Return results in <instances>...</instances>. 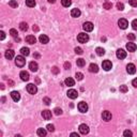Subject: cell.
<instances>
[{"label": "cell", "mask_w": 137, "mask_h": 137, "mask_svg": "<svg viewBox=\"0 0 137 137\" xmlns=\"http://www.w3.org/2000/svg\"><path fill=\"white\" fill-rule=\"evenodd\" d=\"M26 5L29 8H34L35 6V1L34 0H26Z\"/></svg>", "instance_id": "cell-30"}, {"label": "cell", "mask_w": 137, "mask_h": 137, "mask_svg": "<svg viewBox=\"0 0 137 137\" xmlns=\"http://www.w3.org/2000/svg\"><path fill=\"white\" fill-rule=\"evenodd\" d=\"M83 28L86 32H91L93 30V24L91 22H86V23H84Z\"/></svg>", "instance_id": "cell-3"}, {"label": "cell", "mask_w": 137, "mask_h": 137, "mask_svg": "<svg viewBox=\"0 0 137 137\" xmlns=\"http://www.w3.org/2000/svg\"><path fill=\"white\" fill-rule=\"evenodd\" d=\"M102 67L105 71H109V70H112V68H113V63H112V61H109V60H104L102 63Z\"/></svg>", "instance_id": "cell-9"}, {"label": "cell", "mask_w": 137, "mask_h": 137, "mask_svg": "<svg viewBox=\"0 0 137 137\" xmlns=\"http://www.w3.org/2000/svg\"><path fill=\"white\" fill-rule=\"evenodd\" d=\"M128 91H129L128 86H125V85H122V86H120V92L125 93V92H128Z\"/></svg>", "instance_id": "cell-34"}, {"label": "cell", "mask_w": 137, "mask_h": 137, "mask_svg": "<svg viewBox=\"0 0 137 137\" xmlns=\"http://www.w3.org/2000/svg\"><path fill=\"white\" fill-rule=\"evenodd\" d=\"M26 42L29 44H34L37 42V39H35L34 35H27L26 37Z\"/></svg>", "instance_id": "cell-22"}, {"label": "cell", "mask_w": 137, "mask_h": 137, "mask_svg": "<svg viewBox=\"0 0 137 137\" xmlns=\"http://www.w3.org/2000/svg\"><path fill=\"white\" fill-rule=\"evenodd\" d=\"M9 85H11V86H13V85H14V83H13L12 80H9Z\"/></svg>", "instance_id": "cell-52"}, {"label": "cell", "mask_w": 137, "mask_h": 137, "mask_svg": "<svg viewBox=\"0 0 137 137\" xmlns=\"http://www.w3.org/2000/svg\"><path fill=\"white\" fill-rule=\"evenodd\" d=\"M132 27L134 30H137V19H134V21L132 22Z\"/></svg>", "instance_id": "cell-44"}, {"label": "cell", "mask_w": 137, "mask_h": 137, "mask_svg": "<svg viewBox=\"0 0 137 137\" xmlns=\"http://www.w3.org/2000/svg\"><path fill=\"white\" fill-rule=\"evenodd\" d=\"M80 14H81V12H80L79 9H72V11H71V16H72V17H74V18L79 17Z\"/></svg>", "instance_id": "cell-16"}, {"label": "cell", "mask_w": 137, "mask_h": 137, "mask_svg": "<svg viewBox=\"0 0 137 137\" xmlns=\"http://www.w3.org/2000/svg\"><path fill=\"white\" fill-rule=\"evenodd\" d=\"M129 3L134 8H137V0H129Z\"/></svg>", "instance_id": "cell-40"}, {"label": "cell", "mask_w": 137, "mask_h": 137, "mask_svg": "<svg viewBox=\"0 0 137 137\" xmlns=\"http://www.w3.org/2000/svg\"><path fill=\"white\" fill-rule=\"evenodd\" d=\"M29 68H30V71H32V72H37L39 68L38 63L35 62V61H31V62L29 63Z\"/></svg>", "instance_id": "cell-20"}, {"label": "cell", "mask_w": 137, "mask_h": 137, "mask_svg": "<svg viewBox=\"0 0 137 137\" xmlns=\"http://www.w3.org/2000/svg\"><path fill=\"white\" fill-rule=\"evenodd\" d=\"M77 41L79 42V43H87V42L89 41V35L81 32V33L77 35Z\"/></svg>", "instance_id": "cell-1"}, {"label": "cell", "mask_w": 137, "mask_h": 137, "mask_svg": "<svg viewBox=\"0 0 137 137\" xmlns=\"http://www.w3.org/2000/svg\"><path fill=\"white\" fill-rule=\"evenodd\" d=\"M116 5H117V9H118L119 11H123V10H124V4H123L122 2H118Z\"/></svg>", "instance_id": "cell-36"}, {"label": "cell", "mask_w": 137, "mask_h": 137, "mask_svg": "<svg viewBox=\"0 0 137 137\" xmlns=\"http://www.w3.org/2000/svg\"><path fill=\"white\" fill-rule=\"evenodd\" d=\"M89 72H91V73H97V72H99V67H97V64L91 63L89 66Z\"/></svg>", "instance_id": "cell-21"}, {"label": "cell", "mask_w": 137, "mask_h": 137, "mask_svg": "<svg viewBox=\"0 0 137 137\" xmlns=\"http://www.w3.org/2000/svg\"><path fill=\"white\" fill-rule=\"evenodd\" d=\"M95 51H96L97 56H103V55H105V49H104V48H102V47H96Z\"/></svg>", "instance_id": "cell-27"}, {"label": "cell", "mask_w": 137, "mask_h": 137, "mask_svg": "<svg viewBox=\"0 0 137 137\" xmlns=\"http://www.w3.org/2000/svg\"><path fill=\"white\" fill-rule=\"evenodd\" d=\"M34 57H37V58H39V57H40V55H39V54H35V55H34Z\"/></svg>", "instance_id": "cell-53"}, {"label": "cell", "mask_w": 137, "mask_h": 137, "mask_svg": "<svg viewBox=\"0 0 137 137\" xmlns=\"http://www.w3.org/2000/svg\"><path fill=\"white\" fill-rule=\"evenodd\" d=\"M54 112H55V115H57V116H59V115H61V114H62V109L61 108H55L54 109Z\"/></svg>", "instance_id": "cell-39"}, {"label": "cell", "mask_w": 137, "mask_h": 137, "mask_svg": "<svg viewBox=\"0 0 137 137\" xmlns=\"http://www.w3.org/2000/svg\"><path fill=\"white\" fill-rule=\"evenodd\" d=\"M51 71H53L54 74H58V73H59V68H58L57 67H54L53 68H51Z\"/></svg>", "instance_id": "cell-45"}, {"label": "cell", "mask_w": 137, "mask_h": 137, "mask_svg": "<svg viewBox=\"0 0 137 137\" xmlns=\"http://www.w3.org/2000/svg\"><path fill=\"white\" fill-rule=\"evenodd\" d=\"M19 29H21L22 31H27L28 30V25H27V23H25V22H23L19 24Z\"/></svg>", "instance_id": "cell-26"}, {"label": "cell", "mask_w": 137, "mask_h": 137, "mask_svg": "<svg viewBox=\"0 0 137 137\" xmlns=\"http://www.w3.org/2000/svg\"><path fill=\"white\" fill-rule=\"evenodd\" d=\"M78 130H79L80 134H83V135H86V134L89 133V126H88L87 124H80Z\"/></svg>", "instance_id": "cell-7"}, {"label": "cell", "mask_w": 137, "mask_h": 137, "mask_svg": "<svg viewBox=\"0 0 137 137\" xmlns=\"http://www.w3.org/2000/svg\"><path fill=\"white\" fill-rule=\"evenodd\" d=\"M128 39H129V40H131V41H134L136 39V35L134 33H129L128 34Z\"/></svg>", "instance_id": "cell-41"}, {"label": "cell", "mask_w": 137, "mask_h": 137, "mask_svg": "<svg viewBox=\"0 0 137 137\" xmlns=\"http://www.w3.org/2000/svg\"><path fill=\"white\" fill-rule=\"evenodd\" d=\"M64 84H66V86L68 87H73L74 85H75V81L73 78H71V77H68L66 80H64Z\"/></svg>", "instance_id": "cell-23"}, {"label": "cell", "mask_w": 137, "mask_h": 137, "mask_svg": "<svg viewBox=\"0 0 137 137\" xmlns=\"http://www.w3.org/2000/svg\"><path fill=\"white\" fill-rule=\"evenodd\" d=\"M77 108L80 113L85 114V113H87V110H88V105H87V103H85V102H80V103H78Z\"/></svg>", "instance_id": "cell-5"}, {"label": "cell", "mask_w": 137, "mask_h": 137, "mask_svg": "<svg viewBox=\"0 0 137 137\" xmlns=\"http://www.w3.org/2000/svg\"><path fill=\"white\" fill-rule=\"evenodd\" d=\"M27 91L30 94H35L38 92V88H37V86L35 85H33V84H29L28 86H27Z\"/></svg>", "instance_id": "cell-6"}, {"label": "cell", "mask_w": 137, "mask_h": 137, "mask_svg": "<svg viewBox=\"0 0 137 137\" xmlns=\"http://www.w3.org/2000/svg\"><path fill=\"white\" fill-rule=\"evenodd\" d=\"M126 71H128V73L129 74H135L136 73V67H135V64H133V63H129L128 66H126Z\"/></svg>", "instance_id": "cell-11"}, {"label": "cell", "mask_w": 137, "mask_h": 137, "mask_svg": "<svg viewBox=\"0 0 137 137\" xmlns=\"http://www.w3.org/2000/svg\"><path fill=\"white\" fill-rule=\"evenodd\" d=\"M71 136H77L78 137V134H77V133H72Z\"/></svg>", "instance_id": "cell-51"}, {"label": "cell", "mask_w": 137, "mask_h": 137, "mask_svg": "<svg viewBox=\"0 0 137 137\" xmlns=\"http://www.w3.org/2000/svg\"><path fill=\"white\" fill-rule=\"evenodd\" d=\"M103 8L105 9V10H110V9L113 8V4H112V3H109V2H105L103 4Z\"/></svg>", "instance_id": "cell-35"}, {"label": "cell", "mask_w": 137, "mask_h": 137, "mask_svg": "<svg viewBox=\"0 0 137 137\" xmlns=\"http://www.w3.org/2000/svg\"><path fill=\"white\" fill-rule=\"evenodd\" d=\"M106 1H107V0H106Z\"/></svg>", "instance_id": "cell-54"}, {"label": "cell", "mask_w": 137, "mask_h": 137, "mask_svg": "<svg viewBox=\"0 0 137 137\" xmlns=\"http://www.w3.org/2000/svg\"><path fill=\"white\" fill-rule=\"evenodd\" d=\"M19 76H21L22 80H24V81H28L29 78H30V75H29V73L26 71H22L21 74H19Z\"/></svg>", "instance_id": "cell-14"}, {"label": "cell", "mask_w": 137, "mask_h": 137, "mask_svg": "<svg viewBox=\"0 0 137 137\" xmlns=\"http://www.w3.org/2000/svg\"><path fill=\"white\" fill-rule=\"evenodd\" d=\"M42 117H43V119H45V120H49L51 118V112L48 109L43 110V112H42Z\"/></svg>", "instance_id": "cell-15"}, {"label": "cell", "mask_w": 137, "mask_h": 137, "mask_svg": "<svg viewBox=\"0 0 137 137\" xmlns=\"http://www.w3.org/2000/svg\"><path fill=\"white\" fill-rule=\"evenodd\" d=\"M4 56H5V58H6L8 60L13 59V58H14V50H12V49H8V50H5Z\"/></svg>", "instance_id": "cell-17"}, {"label": "cell", "mask_w": 137, "mask_h": 137, "mask_svg": "<svg viewBox=\"0 0 137 137\" xmlns=\"http://www.w3.org/2000/svg\"><path fill=\"white\" fill-rule=\"evenodd\" d=\"M118 26L121 29H126L129 27V22L125 18H120L118 21Z\"/></svg>", "instance_id": "cell-4"}, {"label": "cell", "mask_w": 137, "mask_h": 137, "mask_svg": "<svg viewBox=\"0 0 137 137\" xmlns=\"http://www.w3.org/2000/svg\"><path fill=\"white\" fill-rule=\"evenodd\" d=\"M61 4H62L64 8H68L72 4V0H61Z\"/></svg>", "instance_id": "cell-29"}, {"label": "cell", "mask_w": 137, "mask_h": 137, "mask_svg": "<svg viewBox=\"0 0 137 137\" xmlns=\"http://www.w3.org/2000/svg\"><path fill=\"white\" fill-rule=\"evenodd\" d=\"M9 5L11 6V8H17L18 3H17L16 0H10V1H9Z\"/></svg>", "instance_id": "cell-31"}, {"label": "cell", "mask_w": 137, "mask_h": 137, "mask_svg": "<svg viewBox=\"0 0 137 137\" xmlns=\"http://www.w3.org/2000/svg\"><path fill=\"white\" fill-rule=\"evenodd\" d=\"M70 68H71V63L70 62H66V63H64V68H66V70H68Z\"/></svg>", "instance_id": "cell-47"}, {"label": "cell", "mask_w": 137, "mask_h": 137, "mask_svg": "<svg viewBox=\"0 0 137 137\" xmlns=\"http://www.w3.org/2000/svg\"><path fill=\"white\" fill-rule=\"evenodd\" d=\"M5 38V33L3 31H0V40H4Z\"/></svg>", "instance_id": "cell-46"}, {"label": "cell", "mask_w": 137, "mask_h": 137, "mask_svg": "<svg viewBox=\"0 0 137 137\" xmlns=\"http://www.w3.org/2000/svg\"><path fill=\"white\" fill-rule=\"evenodd\" d=\"M74 50H75V53L78 54V55H81V54H83V49H81L80 47H75Z\"/></svg>", "instance_id": "cell-43"}, {"label": "cell", "mask_w": 137, "mask_h": 137, "mask_svg": "<svg viewBox=\"0 0 137 137\" xmlns=\"http://www.w3.org/2000/svg\"><path fill=\"white\" fill-rule=\"evenodd\" d=\"M21 54L23 56H29V54H30V50H29L28 47H23L21 49Z\"/></svg>", "instance_id": "cell-25"}, {"label": "cell", "mask_w": 137, "mask_h": 137, "mask_svg": "<svg viewBox=\"0 0 137 137\" xmlns=\"http://www.w3.org/2000/svg\"><path fill=\"white\" fill-rule=\"evenodd\" d=\"M32 29H33V31H39V27L37 25H33V27H32Z\"/></svg>", "instance_id": "cell-49"}, {"label": "cell", "mask_w": 137, "mask_h": 137, "mask_svg": "<svg viewBox=\"0 0 137 137\" xmlns=\"http://www.w3.org/2000/svg\"><path fill=\"white\" fill-rule=\"evenodd\" d=\"M15 64L17 67H19V68H23L26 64V60H25V58H24V56H17L15 58Z\"/></svg>", "instance_id": "cell-2"}, {"label": "cell", "mask_w": 137, "mask_h": 137, "mask_svg": "<svg viewBox=\"0 0 137 137\" xmlns=\"http://www.w3.org/2000/svg\"><path fill=\"white\" fill-rule=\"evenodd\" d=\"M75 77H76V79H77V80H83V78H84V74H83V73H80V72H77V73L75 74Z\"/></svg>", "instance_id": "cell-33"}, {"label": "cell", "mask_w": 137, "mask_h": 137, "mask_svg": "<svg viewBox=\"0 0 137 137\" xmlns=\"http://www.w3.org/2000/svg\"><path fill=\"white\" fill-rule=\"evenodd\" d=\"M46 130L48 132H54L55 131V126L53 125V124H48L47 126H46Z\"/></svg>", "instance_id": "cell-38"}, {"label": "cell", "mask_w": 137, "mask_h": 137, "mask_svg": "<svg viewBox=\"0 0 137 137\" xmlns=\"http://www.w3.org/2000/svg\"><path fill=\"white\" fill-rule=\"evenodd\" d=\"M76 64L78 67H80V68H83L85 64H86V60H84L83 58H79V59H77L76 60Z\"/></svg>", "instance_id": "cell-28"}, {"label": "cell", "mask_w": 137, "mask_h": 137, "mask_svg": "<svg viewBox=\"0 0 137 137\" xmlns=\"http://www.w3.org/2000/svg\"><path fill=\"white\" fill-rule=\"evenodd\" d=\"M136 48H137L136 44L133 43V42H129V43L126 44V49H128L129 51H135Z\"/></svg>", "instance_id": "cell-18"}, {"label": "cell", "mask_w": 137, "mask_h": 137, "mask_svg": "<svg viewBox=\"0 0 137 137\" xmlns=\"http://www.w3.org/2000/svg\"><path fill=\"white\" fill-rule=\"evenodd\" d=\"M10 34L12 35L13 38L14 39H16V38H18L17 35H18V33H17V30H16V29H11V30H10Z\"/></svg>", "instance_id": "cell-32"}, {"label": "cell", "mask_w": 137, "mask_h": 137, "mask_svg": "<svg viewBox=\"0 0 137 137\" xmlns=\"http://www.w3.org/2000/svg\"><path fill=\"white\" fill-rule=\"evenodd\" d=\"M112 117H113L112 113L108 112V110H105V112H103V114H102V118H103L104 121H106V122L110 121V120H112Z\"/></svg>", "instance_id": "cell-8"}, {"label": "cell", "mask_w": 137, "mask_h": 137, "mask_svg": "<svg viewBox=\"0 0 137 137\" xmlns=\"http://www.w3.org/2000/svg\"><path fill=\"white\" fill-rule=\"evenodd\" d=\"M132 85H133V86H134L135 88H137V78H135V79H133Z\"/></svg>", "instance_id": "cell-48"}, {"label": "cell", "mask_w": 137, "mask_h": 137, "mask_svg": "<svg viewBox=\"0 0 137 137\" xmlns=\"http://www.w3.org/2000/svg\"><path fill=\"white\" fill-rule=\"evenodd\" d=\"M11 97H12V100L14 101V102H18V101L21 100V94H19V92H17V91H12V92H11Z\"/></svg>", "instance_id": "cell-13"}, {"label": "cell", "mask_w": 137, "mask_h": 137, "mask_svg": "<svg viewBox=\"0 0 137 137\" xmlns=\"http://www.w3.org/2000/svg\"><path fill=\"white\" fill-rule=\"evenodd\" d=\"M43 103L45 104V105H49V104L51 103V100L49 99V97L45 96V97H43Z\"/></svg>", "instance_id": "cell-37"}, {"label": "cell", "mask_w": 137, "mask_h": 137, "mask_svg": "<svg viewBox=\"0 0 137 137\" xmlns=\"http://www.w3.org/2000/svg\"><path fill=\"white\" fill-rule=\"evenodd\" d=\"M39 40H40V42L42 44H47L48 42H49V38H48L46 34H41L40 38H39Z\"/></svg>", "instance_id": "cell-19"}, {"label": "cell", "mask_w": 137, "mask_h": 137, "mask_svg": "<svg viewBox=\"0 0 137 137\" xmlns=\"http://www.w3.org/2000/svg\"><path fill=\"white\" fill-rule=\"evenodd\" d=\"M46 130L45 129H38V131H37V134L39 136H41V137H44V136H46Z\"/></svg>", "instance_id": "cell-24"}, {"label": "cell", "mask_w": 137, "mask_h": 137, "mask_svg": "<svg viewBox=\"0 0 137 137\" xmlns=\"http://www.w3.org/2000/svg\"><path fill=\"white\" fill-rule=\"evenodd\" d=\"M67 95L70 97V99L72 100H74V99H76V97L78 96V92L75 89H70L68 91V93H67Z\"/></svg>", "instance_id": "cell-10"}, {"label": "cell", "mask_w": 137, "mask_h": 137, "mask_svg": "<svg viewBox=\"0 0 137 137\" xmlns=\"http://www.w3.org/2000/svg\"><path fill=\"white\" fill-rule=\"evenodd\" d=\"M116 55H117V58H118V59L122 60V59H124V58L126 57V51L124 49H118V50H117V53H116Z\"/></svg>", "instance_id": "cell-12"}, {"label": "cell", "mask_w": 137, "mask_h": 137, "mask_svg": "<svg viewBox=\"0 0 137 137\" xmlns=\"http://www.w3.org/2000/svg\"><path fill=\"white\" fill-rule=\"evenodd\" d=\"M123 136H133V133L129 131V130H126V131L123 132Z\"/></svg>", "instance_id": "cell-42"}, {"label": "cell", "mask_w": 137, "mask_h": 137, "mask_svg": "<svg viewBox=\"0 0 137 137\" xmlns=\"http://www.w3.org/2000/svg\"><path fill=\"white\" fill-rule=\"evenodd\" d=\"M47 1L49 3H55V2H56V0H47Z\"/></svg>", "instance_id": "cell-50"}]
</instances>
